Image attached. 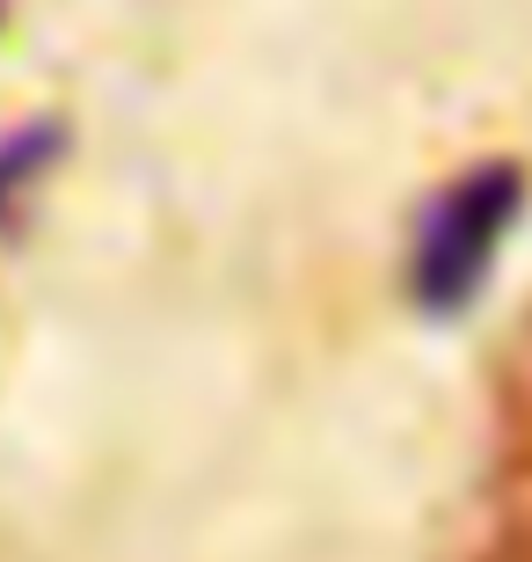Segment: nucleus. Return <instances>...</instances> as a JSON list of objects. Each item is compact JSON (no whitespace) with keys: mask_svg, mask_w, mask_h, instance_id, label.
I'll return each instance as SVG.
<instances>
[{"mask_svg":"<svg viewBox=\"0 0 532 562\" xmlns=\"http://www.w3.org/2000/svg\"><path fill=\"white\" fill-rule=\"evenodd\" d=\"M518 205H525V176L511 161H482L467 176H452L430 198L423 227H416V256H409V292L423 314H460L482 292L503 234H511Z\"/></svg>","mask_w":532,"mask_h":562,"instance_id":"obj_1","label":"nucleus"},{"mask_svg":"<svg viewBox=\"0 0 532 562\" xmlns=\"http://www.w3.org/2000/svg\"><path fill=\"white\" fill-rule=\"evenodd\" d=\"M59 154V132L52 125H22L15 139H0V220L15 212V198L44 176V161Z\"/></svg>","mask_w":532,"mask_h":562,"instance_id":"obj_2","label":"nucleus"}]
</instances>
